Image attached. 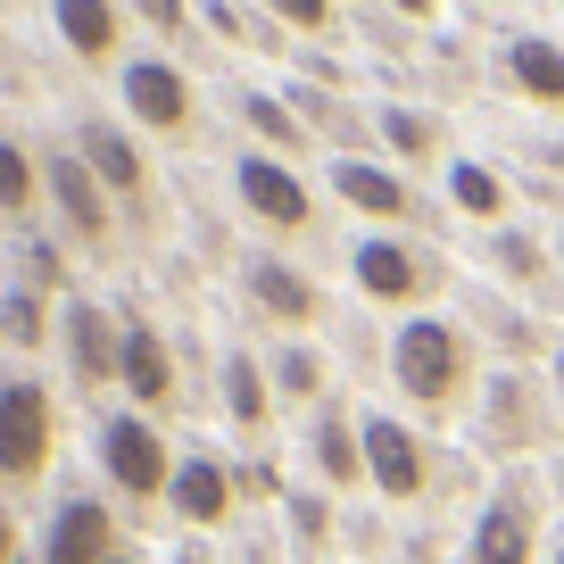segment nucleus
Segmentation results:
<instances>
[{"label":"nucleus","mask_w":564,"mask_h":564,"mask_svg":"<svg viewBox=\"0 0 564 564\" xmlns=\"http://www.w3.org/2000/svg\"><path fill=\"white\" fill-rule=\"evenodd\" d=\"M307 465L324 474V498L333 490H366V415L316 406V415H307Z\"/></svg>","instance_id":"obj_11"},{"label":"nucleus","mask_w":564,"mask_h":564,"mask_svg":"<svg viewBox=\"0 0 564 564\" xmlns=\"http://www.w3.org/2000/svg\"><path fill=\"white\" fill-rule=\"evenodd\" d=\"M117 556V514L100 498H67L42 531V564H108Z\"/></svg>","instance_id":"obj_16"},{"label":"nucleus","mask_w":564,"mask_h":564,"mask_svg":"<svg viewBox=\"0 0 564 564\" xmlns=\"http://www.w3.org/2000/svg\"><path fill=\"white\" fill-rule=\"evenodd\" d=\"M523 159H531V166H547V175H564V133H540V141H523Z\"/></svg>","instance_id":"obj_34"},{"label":"nucleus","mask_w":564,"mask_h":564,"mask_svg":"<svg viewBox=\"0 0 564 564\" xmlns=\"http://www.w3.org/2000/svg\"><path fill=\"white\" fill-rule=\"evenodd\" d=\"M241 282H249V307H258V316L291 324V333L324 324V291H316V282H307L291 258H249V265H241Z\"/></svg>","instance_id":"obj_13"},{"label":"nucleus","mask_w":564,"mask_h":564,"mask_svg":"<svg viewBox=\"0 0 564 564\" xmlns=\"http://www.w3.org/2000/svg\"><path fill=\"white\" fill-rule=\"evenodd\" d=\"M432 474H441L432 441H423L415 423H399V415L373 406V415H366V490H382L390 507H415V498L432 490Z\"/></svg>","instance_id":"obj_6"},{"label":"nucleus","mask_w":564,"mask_h":564,"mask_svg":"<svg viewBox=\"0 0 564 564\" xmlns=\"http://www.w3.org/2000/svg\"><path fill=\"white\" fill-rule=\"evenodd\" d=\"M540 531H547L540 481L507 474L490 498H481V514H474V531H465V556L457 564H540Z\"/></svg>","instance_id":"obj_4"},{"label":"nucleus","mask_w":564,"mask_h":564,"mask_svg":"<svg viewBox=\"0 0 564 564\" xmlns=\"http://www.w3.org/2000/svg\"><path fill=\"white\" fill-rule=\"evenodd\" d=\"M333 199L340 208H357L366 225H382V232H406V225H432V208L415 199V183L399 175V166H373V159H333Z\"/></svg>","instance_id":"obj_8"},{"label":"nucleus","mask_w":564,"mask_h":564,"mask_svg":"<svg viewBox=\"0 0 564 564\" xmlns=\"http://www.w3.org/2000/svg\"><path fill=\"white\" fill-rule=\"evenodd\" d=\"M34 199H42V166L18 141H0V216H34Z\"/></svg>","instance_id":"obj_30"},{"label":"nucleus","mask_w":564,"mask_h":564,"mask_svg":"<svg viewBox=\"0 0 564 564\" xmlns=\"http://www.w3.org/2000/svg\"><path fill=\"white\" fill-rule=\"evenodd\" d=\"M474 316H481V333H498V349H514L523 366L547 349V340H540V324H531V316H514L507 300H474ZM547 357H556V349H547Z\"/></svg>","instance_id":"obj_29"},{"label":"nucleus","mask_w":564,"mask_h":564,"mask_svg":"<svg viewBox=\"0 0 564 564\" xmlns=\"http://www.w3.org/2000/svg\"><path fill=\"white\" fill-rule=\"evenodd\" d=\"M241 117H249V133L265 141V159H300V150H316V141H307V124L291 117V100H274V91H241Z\"/></svg>","instance_id":"obj_26"},{"label":"nucleus","mask_w":564,"mask_h":564,"mask_svg":"<svg viewBox=\"0 0 564 564\" xmlns=\"http://www.w3.org/2000/svg\"><path fill=\"white\" fill-rule=\"evenodd\" d=\"M390 382L423 423H457L465 406H481V340L448 316H406L390 333Z\"/></svg>","instance_id":"obj_1"},{"label":"nucleus","mask_w":564,"mask_h":564,"mask_svg":"<svg viewBox=\"0 0 564 564\" xmlns=\"http://www.w3.org/2000/svg\"><path fill=\"white\" fill-rule=\"evenodd\" d=\"M441 141H448V124L432 117V108H406V100L373 108V150H382V166H399V175L441 166Z\"/></svg>","instance_id":"obj_14"},{"label":"nucleus","mask_w":564,"mask_h":564,"mask_svg":"<svg viewBox=\"0 0 564 564\" xmlns=\"http://www.w3.org/2000/svg\"><path fill=\"white\" fill-rule=\"evenodd\" d=\"M282 507H291V531H300V547H324V531H333V498H316V490H291Z\"/></svg>","instance_id":"obj_32"},{"label":"nucleus","mask_w":564,"mask_h":564,"mask_svg":"<svg viewBox=\"0 0 564 564\" xmlns=\"http://www.w3.org/2000/svg\"><path fill=\"white\" fill-rule=\"evenodd\" d=\"M58 448V406L34 373H9L0 382V481H34Z\"/></svg>","instance_id":"obj_5"},{"label":"nucleus","mask_w":564,"mask_h":564,"mask_svg":"<svg viewBox=\"0 0 564 564\" xmlns=\"http://www.w3.org/2000/svg\"><path fill=\"white\" fill-rule=\"evenodd\" d=\"M232 192H241V208L258 216L265 232H316V192L282 159H265V150H249V159L232 166Z\"/></svg>","instance_id":"obj_9"},{"label":"nucleus","mask_w":564,"mask_h":564,"mask_svg":"<svg viewBox=\"0 0 564 564\" xmlns=\"http://www.w3.org/2000/svg\"><path fill=\"white\" fill-rule=\"evenodd\" d=\"M274 390L291 406H316L324 399V357L307 349V340H282V349H274Z\"/></svg>","instance_id":"obj_27"},{"label":"nucleus","mask_w":564,"mask_h":564,"mask_svg":"<svg viewBox=\"0 0 564 564\" xmlns=\"http://www.w3.org/2000/svg\"><path fill=\"white\" fill-rule=\"evenodd\" d=\"M282 100H291V117L307 124V141H316V150L333 141L340 159H357V150L373 141V117H357V108H349V91H324V84H291Z\"/></svg>","instance_id":"obj_20"},{"label":"nucleus","mask_w":564,"mask_h":564,"mask_svg":"<svg viewBox=\"0 0 564 564\" xmlns=\"http://www.w3.org/2000/svg\"><path fill=\"white\" fill-rule=\"evenodd\" d=\"M133 18L159 25L166 42H183V34H192V0H133Z\"/></svg>","instance_id":"obj_33"},{"label":"nucleus","mask_w":564,"mask_h":564,"mask_svg":"<svg viewBox=\"0 0 564 564\" xmlns=\"http://www.w3.org/2000/svg\"><path fill=\"white\" fill-rule=\"evenodd\" d=\"M75 159L100 175L108 199H141L150 192V166H141V150L124 141V124H84V133H75Z\"/></svg>","instance_id":"obj_21"},{"label":"nucleus","mask_w":564,"mask_h":564,"mask_svg":"<svg viewBox=\"0 0 564 564\" xmlns=\"http://www.w3.org/2000/svg\"><path fill=\"white\" fill-rule=\"evenodd\" d=\"M42 192L58 199V225H67L84 249H100V241H108V192H100V175H91V166L75 159V150L42 166Z\"/></svg>","instance_id":"obj_17"},{"label":"nucleus","mask_w":564,"mask_h":564,"mask_svg":"<svg viewBox=\"0 0 564 564\" xmlns=\"http://www.w3.org/2000/svg\"><path fill=\"white\" fill-rule=\"evenodd\" d=\"M225 415H232V432H249V441H265V423H274V382L258 373L249 349L225 357Z\"/></svg>","instance_id":"obj_25"},{"label":"nucleus","mask_w":564,"mask_h":564,"mask_svg":"<svg viewBox=\"0 0 564 564\" xmlns=\"http://www.w3.org/2000/svg\"><path fill=\"white\" fill-rule=\"evenodd\" d=\"M58 333H67V366H75V382H84V390L117 382V366H124V324L108 316V307L67 300V307H58Z\"/></svg>","instance_id":"obj_12"},{"label":"nucleus","mask_w":564,"mask_h":564,"mask_svg":"<svg viewBox=\"0 0 564 564\" xmlns=\"http://www.w3.org/2000/svg\"><path fill=\"white\" fill-rule=\"evenodd\" d=\"M547 390H556V406H564V340H556V357H547Z\"/></svg>","instance_id":"obj_36"},{"label":"nucleus","mask_w":564,"mask_h":564,"mask_svg":"<svg viewBox=\"0 0 564 564\" xmlns=\"http://www.w3.org/2000/svg\"><path fill=\"white\" fill-rule=\"evenodd\" d=\"M448 208L465 216V225H481V232H498L507 225V175H490L481 159H448Z\"/></svg>","instance_id":"obj_24"},{"label":"nucleus","mask_w":564,"mask_h":564,"mask_svg":"<svg viewBox=\"0 0 564 564\" xmlns=\"http://www.w3.org/2000/svg\"><path fill=\"white\" fill-rule=\"evenodd\" d=\"M547 564H564V531H556V556H547Z\"/></svg>","instance_id":"obj_40"},{"label":"nucleus","mask_w":564,"mask_h":564,"mask_svg":"<svg viewBox=\"0 0 564 564\" xmlns=\"http://www.w3.org/2000/svg\"><path fill=\"white\" fill-rule=\"evenodd\" d=\"M498 84H507L514 100H531V108H547V117H564V42L514 34L507 51H498Z\"/></svg>","instance_id":"obj_15"},{"label":"nucleus","mask_w":564,"mask_h":564,"mask_svg":"<svg viewBox=\"0 0 564 564\" xmlns=\"http://www.w3.org/2000/svg\"><path fill=\"white\" fill-rule=\"evenodd\" d=\"M108 564H141V556H133V547H117V556H108Z\"/></svg>","instance_id":"obj_39"},{"label":"nucleus","mask_w":564,"mask_h":564,"mask_svg":"<svg viewBox=\"0 0 564 564\" xmlns=\"http://www.w3.org/2000/svg\"><path fill=\"white\" fill-rule=\"evenodd\" d=\"M232 498H241V474L232 465H216V457H175V481H166V507L183 514V523H199V531H216L232 514Z\"/></svg>","instance_id":"obj_18"},{"label":"nucleus","mask_w":564,"mask_h":564,"mask_svg":"<svg viewBox=\"0 0 564 564\" xmlns=\"http://www.w3.org/2000/svg\"><path fill=\"white\" fill-rule=\"evenodd\" d=\"M124 117L150 124V133H192L199 100H192V75L175 58H124Z\"/></svg>","instance_id":"obj_10"},{"label":"nucleus","mask_w":564,"mask_h":564,"mask_svg":"<svg viewBox=\"0 0 564 564\" xmlns=\"http://www.w3.org/2000/svg\"><path fill=\"white\" fill-rule=\"evenodd\" d=\"M474 432H481L490 457H540V448L564 432V406H556V390H547L531 366H498L490 382H481Z\"/></svg>","instance_id":"obj_2"},{"label":"nucleus","mask_w":564,"mask_h":564,"mask_svg":"<svg viewBox=\"0 0 564 564\" xmlns=\"http://www.w3.org/2000/svg\"><path fill=\"white\" fill-rule=\"evenodd\" d=\"M349 274H357V300L423 316V300H441V282H448V258L406 241V232H366V241L349 249Z\"/></svg>","instance_id":"obj_3"},{"label":"nucleus","mask_w":564,"mask_h":564,"mask_svg":"<svg viewBox=\"0 0 564 564\" xmlns=\"http://www.w3.org/2000/svg\"><path fill=\"white\" fill-rule=\"evenodd\" d=\"M51 18H58V42H67L75 58H117V34H124V9L117 0H51Z\"/></svg>","instance_id":"obj_22"},{"label":"nucleus","mask_w":564,"mask_h":564,"mask_svg":"<svg viewBox=\"0 0 564 564\" xmlns=\"http://www.w3.org/2000/svg\"><path fill=\"white\" fill-rule=\"evenodd\" d=\"M175 564H208V547H183V556H175Z\"/></svg>","instance_id":"obj_38"},{"label":"nucleus","mask_w":564,"mask_h":564,"mask_svg":"<svg viewBox=\"0 0 564 564\" xmlns=\"http://www.w3.org/2000/svg\"><path fill=\"white\" fill-rule=\"evenodd\" d=\"M265 18L282 25V34H307V42H333L340 25H349V9L340 0H265Z\"/></svg>","instance_id":"obj_28"},{"label":"nucleus","mask_w":564,"mask_h":564,"mask_svg":"<svg viewBox=\"0 0 564 564\" xmlns=\"http://www.w3.org/2000/svg\"><path fill=\"white\" fill-rule=\"evenodd\" d=\"M0 340H18V349L42 340V291H9L0 300Z\"/></svg>","instance_id":"obj_31"},{"label":"nucleus","mask_w":564,"mask_h":564,"mask_svg":"<svg viewBox=\"0 0 564 564\" xmlns=\"http://www.w3.org/2000/svg\"><path fill=\"white\" fill-rule=\"evenodd\" d=\"M382 9H390L399 25H432V18H441V0H382Z\"/></svg>","instance_id":"obj_35"},{"label":"nucleus","mask_w":564,"mask_h":564,"mask_svg":"<svg viewBox=\"0 0 564 564\" xmlns=\"http://www.w3.org/2000/svg\"><path fill=\"white\" fill-rule=\"evenodd\" d=\"M100 474L117 481L124 498H166L175 457H166L159 423L150 415H100Z\"/></svg>","instance_id":"obj_7"},{"label":"nucleus","mask_w":564,"mask_h":564,"mask_svg":"<svg viewBox=\"0 0 564 564\" xmlns=\"http://www.w3.org/2000/svg\"><path fill=\"white\" fill-rule=\"evenodd\" d=\"M18 556V523H9V514H0V564Z\"/></svg>","instance_id":"obj_37"},{"label":"nucleus","mask_w":564,"mask_h":564,"mask_svg":"<svg viewBox=\"0 0 564 564\" xmlns=\"http://www.w3.org/2000/svg\"><path fill=\"white\" fill-rule=\"evenodd\" d=\"M481 258H490V265H498V282H507V291H523V300H540V307H556V300H564L556 258H547V241H540V232L498 225L490 241H481Z\"/></svg>","instance_id":"obj_19"},{"label":"nucleus","mask_w":564,"mask_h":564,"mask_svg":"<svg viewBox=\"0 0 564 564\" xmlns=\"http://www.w3.org/2000/svg\"><path fill=\"white\" fill-rule=\"evenodd\" d=\"M117 382L133 390L141 406H166V399H175V357H166V340L150 333V324H124V366H117Z\"/></svg>","instance_id":"obj_23"}]
</instances>
